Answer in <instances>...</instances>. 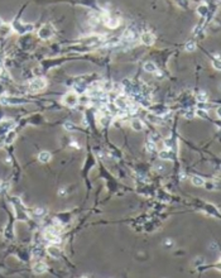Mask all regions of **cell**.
<instances>
[{
	"label": "cell",
	"mask_w": 221,
	"mask_h": 278,
	"mask_svg": "<svg viewBox=\"0 0 221 278\" xmlns=\"http://www.w3.org/2000/svg\"><path fill=\"white\" fill-rule=\"evenodd\" d=\"M11 202H13V205L15 207V214H17V218L20 219V220H23V221H25L28 219V212H27L24 205L22 204V201H20L19 198H15L14 197L11 200Z\"/></svg>",
	"instance_id": "1"
},
{
	"label": "cell",
	"mask_w": 221,
	"mask_h": 278,
	"mask_svg": "<svg viewBox=\"0 0 221 278\" xmlns=\"http://www.w3.org/2000/svg\"><path fill=\"white\" fill-rule=\"evenodd\" d=\"M54 33H56V29H54V27H53L52 24H50V23L43 24V25L39 28V30H38V36H39L42 39H50V38H52V37L54 36Z\"/></svg>",
	"instance_id": "2"
},
{
	"label": "cell",
	"mask_w": 221,
	"mask_h": 278,
	"mask_svg": "<svg viewBox=\"0 0 221 278\" xmlns=\"http://www.w3.org/2000/svg\"><path fill=\"white\" fill-rule=\"evenodd\" d=\"M47 87V81L43 77H37L29 82V91L32 92H39Z\"/></svg>",
	"instance_id": "3"
},
{
	"label": "cell",
	"mask_w": 221,
	"mask_h": 278,
	"mask_svg": "<svg viewBox=\"0 0 221 278\" xmlns=\"http://www.w3.org/2000/svg\"><path fill=\"white\" fill-rule=\"evenodd\" d=\"M44 239L47 240V241H50L51 244H61V241H62V239H61V237L58 235V231H56L53 228H51V229H48L44 233Z\"/></svg>",
	"instance_id": "4"
},
{
	"label": "cell",
	"mask_w": 221,
	"mask_h": 278,
	"mask_svg": "<svg viewBox=\"0 0 221 278\" xmlns=\"http://www.w3.org/2000/svg\"><path fill=\"white\" fill-rule=\"evenodd\" d=\"M11 28L15 30V32H18L19 34H24V33H28V32H32V30H33V25L32 24H25V23L18 22V20H15L13 23Z\"/></svg>",
	"instance_id": "5"
},
{
	"label": "cell",
	"mask_w": 221,
	"mask_h": 278,
	"mask_svg": "<svg viewBox=\"0 0 221 278\" xmlns=\"http://www.w3.org/2000/svg\"><path fill=\"white\" fill-rule=\"evenodd\" d=\"M78 96L76 92H68L65 96L62 98V104L66 105V106H70V107H75L77 104H78Z\"/></svg>",
	"instance_id": "6"
},
{
	"label": "cell",
	"mask_w": 221,
	"mask_h": 278,
	"mask_svg": "<svg viewBox=\"0 0 221 278\" xmlns=\"http://www.w3.org/2000/svg\"><path fill=\"white\" fill-rule=\"evenodd\" d=\"M15 127V123L13 120L5 119L0 121V135H4L6 133H9L10 130H13V128Z\"/></svg>",
	"instance_id": "7"
},
{
	"label": "cell",
	"mask_w": 221,
	"mask_h": 278,
	"mask_svg": "<svg viewBox=\"0 0 221 278\" xmlns=\"http://www.w3.org/2000/svg\"><path fill=\"white\" fill-rule=\"evenodd\" d=\"M47 269H48V266H47V263L43 260L36 262V263L33 264V267H32V271H33L34 274H43V273L47 272Z\"/></svg>",
	"instance_id": "8"
},
{
	"label": "cell",
	"mask_w": 221,
	"mask_h": 278,
	"mask_svg": "<svg viewBox=\"0 0 221 278\" xmlns=\"http://www.w3.org/2000/svg\"><path fill=\"white\" fill-rule=\"evenodd\" d=\"M47 254H48L51 258H54V259H59L61 258V255H62V252H61V249L58 248V246L56 245V244H51V245H48L47 246Z\"/></svg>",
	"instance_id": "9"
},
{
	"label": "cell",
	"mask_w": 221,
	"mask_h": 278,
	"mask_svg": "<svg viewBox=\"0 0 221 278\" xmlns=\"http://www.w3.org/2000/svg\"><path fill=\"white\" fill-rule=\"evenodd\" d=\"M27 102L25 100L20 99V98H14V96H3L2 98V104L4 105H19V104H24Z\"/></svg>",
	"instance_id": "10"
},
{
	"label": "cell",
	"mask_w": 221,
	"mask_h": 278,
	"mask_svg": "<svg viewBox=\"0 0 221 278\" xmlns=\"http://www.w3.org/2000/svg\"><path fill=\"white\" fill-rule=\"evenodd\" d=\"M154 41H155V37L150 32H144L140 34V42L145 46H152L154 43Z\"/></svg>",
	"instance_id": "11"
},
{
	"label": "cell",
	"mask_w": 221,
	"mask_h": 278,
	"mask_svg": "<svg viewBox=\"0 0 221 278\" xmlns=\"http://www.w3.org/2000/svg\"><path fill=\"white\" fill-rule=\"evenodd\" d=\"M136 38V34L135 32L132 29V28H128L125 30V32L123 33V37H121V41H125V42H133L134 39Z\"/></svg>",
	"instance_id": "12"
},
{
	"label": "cell",
	"mask_w": 221,
	"mask_h": 278,
	"mask_svg": "<svg viewBox=\"0 0 221 278\" xmlns=\"http://www.w3.org/2000/svg\"><path fill=\"white\" fill-rule=\"evenodd\" d=\"M51 158H52V154H51L50 152H47V150H43V152H41V153L38 154V161H39L41 163H47V162H50Z\"/></svg>",
	"instance_id": "13"
},
{
	"label": "cell",
	"mask_w": 221,
	"mask_h": 278,
	"mask_svg": "<svg viewBox=\"0 0 221 278\" xmlns=\"http://www.w3.org/2000/svg\"><path fill=\"white\" fill-rule=\"evenodd\" d=\"M158 156H159V158L163 159V161H172V159H173V153H172V150H169V149L161 150Z\"/></svg>",
	"instance_id": "14"
},
{
	"label": "cell",
	"mask_w": 221,
	"mask_h": 278,
	"mask_svg": "<svg viewBox=\"0 0 221 278\" xmlns=\"http://www.w3.org/2000/svg\"><path fill=\"white\" fill-rule=\"evenodd\" d=\"M143 68H144V71H145V72H149V73H155V72L158 71V68H157L155 63H154V62H152V61H148V62H145V63H144V66H143Z\"/></svg>",
	"instance_id": "15"
},
{
	"label": "cell",
	"mask_w": 221,
	"mask_h": 278,
	"mask_svg": "<svg viewBox=\"0 0 221 278\" xmlns=\"http://www.w3.org/2000/svg\"><path fill=\"white\" fill-rule=\"evenodd\" d=\"M11 30H13V28L10 25L3 23L2 25H0V37H8L11 33Z\"/></svg>",
	"instance_id": "16"
},
{
	"label": "cell",
	"mask_w": 221,
	"mask_h": 278,
	"mask_svg": "<svg viewBox=\"0 0 221 278\" xmlns=\"http://www.w3.org/2000/svg\"><path fill=\"white\" fill-rule=\"evenodd\" d=\"M132 128L135 130V132H141L144 129V124L141 123V120L139 119H133L132 120Z\"/></svg>",
	"instance_id": "17"
},
{
	"label": "cell",
	"mask_w": 221,
	"mask_h": 278,
	"mask_svg": "<svg viewBox=\"0 0 221 278\" xmlns=\"http://www.w3.org/2000/svg\"><path fill=\"white\" fill-rule=\"evenodd\" d=\"M209 11H210V9L207 8L206 4H201V5H198V8H197V13H198L200 17H202V18L206 17V15L209 14Z\"/></svg>",
	"instance_id": "18"
},
{
	"label": "cell",
	"mask_w": 221,
	"mask_h": 278,
	"mask_svg": "<svg viewBox=\"0 0 221 278\" xmlns=\"http://www.w3.org/2000/svg\"><path fill=\"white\" fill-rule=\"evenodd\" d=\"M47 214V210L44 209V207H36L34 210H33V216L34 218H43V216Z\"/></svg>",
	"instance_id": "19"
},
{
	"label": "cell",
	"mask_w": 221,
	"mask_h": 278,
	"mask_svg": "<svg viewBox=\"0 0 221 278\" xmlns=\"http://www.w3.org/2000/svg\"><path fill=\"white\" fill-rule=\"evenodd\" d=\"M192 183L195 185V186H203L205 183H206V181H205L202 177H200V176H192Z\"/></svg>",
	"instance_id": "20"
},
{
	"label": "cell",
	"mask_w": 221,
	"mask_h": 278,
	"mask_svg": "<svg viewBox=\"0 0 221 278\" xmlns=\"http://www.w3.org/2000/svg\"><path fill=\"white\" fill-rule=\"evenodd\" d=\"M15 137H17V134H15L14 130H10L9 133H6V138H5V144H11L14 142Z\"/></svg>",
	"instance_id": "21"
},
{
	"label": "cell",
	"mask_w": 221,
	"mask_h": 278,
	"mask_svg": "<svg viewBox=\"0 0 221 278\" xmlns=\"http://www.w3.org/2000/svg\"><path fill=\"white\" fill-rule=\"evenodd\" d=\"M207 92H205V91H201L200 94L196 96V99H197V101L198 102H206L207 101Z\"/></svg>",
	"instance_id": "22"
},
{
	"label": "cell",
	"mask_w": 221,
	"mask_h": 278,
	"mask_svg": "<svg viewBox=\"0 0 221 278\" xmlns=\"http://www.w3.org/2000/svg\"><path fill=\"white\" fill-rule=\"evenodd\" d=\"M145 149H147V152H149V153H153V152H155V149H157V146H155V143H154V142H150V141H148V142L145 143Z\"/></svg>",
	"instance_id": "23"
},
{
	"label": "cell",
	"mask_w": 221,
	"mask_h": 278,
	"mask_svg": "<svg viewBox=\"0 0 221 278\" xmlns=\"http://www.w3.org/2000/svg\"><path fill=\"white\" fill-rule=\"evenodd\" d=\"M184 50H186L187 52H193V51L196 50V43H195V42H192V41L187 42V43H186V46H184Z\"/></svg>",
	"instance_id": "24"
},
{
	"label": "cell",
	"mask_w": 221,
	"mask_h": 278,
	"mask_svg": "<svg viewBox=\"0 0 221 278\" xmlns=\"http://www.w3.org/2000/svg\"><path fill=\"white\" fill-rule=\"evenodd\" d=\"M63 128H65L66 130H68V132H73V130H76V125L73 124V123H71V121H66L65 124H63Z\"/></svg>",
	"instance_id": "25"
},
{
	"label": "cell",
	"mask_w": 221,
	"mask_h": 278,
	"mask_svg": "<svg viewBox=\"0 0 221 278\" xmlns=\"http://www.w3.org/2000/svg\"><path fill=\"white\" fill-rule=\"evenodd\" d=\"M211 65H212V67L214 68H216V70H220V59H219V56L216 57V58H212V61H211Z\"/></svg>",
	"instance_id": "26"
},
{
	"label": "cell",
	"mask_w": 221,
	"mask_h": 278,
	"mask_svg": "<svg viewBox=\"0 0 221 278\" xmlns=\"http://www.w3.org/2000/svg\"><path fill=\"white\" fill-rule=\"evenodd\" d=\"M158 139H161V135L158 134V133H152V134L149 135V141H150V142H154V143H155Z\"/></svg>",
	"instance_id": "27"
},
{
	"label": "cell",
	"mask_w": 221,
	"mask_h": 278,
	"mask_svg": "<svg viewBox=\"0 0 221 278\" xmlns=\"http://www.w3.org/2000/svg\"><path fill=\"white\" fill-rule=\"evenodd\" d=\"M183 116L186 118V119H193L195 116H196V114H195V111H192V110H189V111H186L184 114H183Z\"/></svg>",
	"instance_id": "28"
},
{
	"label": "cell",
	"mask_w": 221,
	"mask_h": 278,
	"mask_svg": "<svg viewBox=\"0 0 221 278\" xmlns=\"http://www.w3.org/2000/svg\"><path fill=\"white\" fill-rule=\"evenodd\" d=\"M195 114L198 115V116H201V118H203V119H207V111H205V110L197 109V111H195Z\"/></svg>",
	"instance_id": "29"
},
{
	"label": "cell",
	"mask_w": 221,
	"mask_h": 278,
	"mask_svg": "<svg viewBox=\"0 0 221 278\" xmlns=\"http://www.w3.org/2000/svg\"><path fill=\"white\" fill-rule=\"evenodd\" d=\"M154 168L157 169V171H158V172H163L166 167H164V166H163L162 163H155V164H154Z\"/></svg>",
	"instance_id": "30"
},
{
	"label": "cell",
	"mask_w": 221,
	"mask_h": 278,
	"mask_svg": "<svg viewBox=\"0 0 221 278\" xmlns=\"http://www.w3.org/2000/svg\"><path fill=\"white\" fill-rule=\"evenodd\" d=\"M70 146H72V147H76V148H80V146H78V144H77L76 142H72V143H71Z\"/></svg>",
	"instance_id": "31"
}]
</instances>
